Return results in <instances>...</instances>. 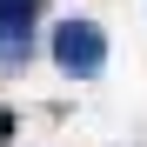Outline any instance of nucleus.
<instances>
[{
    "label": "nucleus",
    "instance_id": "nucleus-2",
    "mask_svg": "<svg viewBox=\"0 0 147 147\" xmlns=\"http://www.w3.org/2000/svg\"><path fill=\"white\" fill-rule=\"evenodd\" d=\"M47 0H0V74H20L34 60V20Z\"/></svg>",
    "mask_w": 147,
    "mask_h": 147
},
{
    "label": "nucleus",
    "instance_id": "nucleus-1",
    "mask_svg": "<svg viewBox=\"0 0 147 147\" xmlns=\"http://www.w3.org/2000/svg\"><path fill=\"white\" fill-rule=\"evenodd\" d=\"M47 54H54V67L67 74V80H100V74H107V27L74 13V20H60V27H54Z\"/></svg>",
    "mask_w": 147,
    "mask_h": 147
},
{
    "label": "nucleus",
    "instance_id": "nucleus-3",
    "mask_svg": "<svg viewBox=\"0 0 147 147\" xmlns=\"http://www.w3.org/2000/svg\"><path fill=\"white\" fill-rule=\"evenodd\" d=\"M13 127H20V114H13V107H0V147L13 140Z\"/></svg>",
    "mask_w": 147,
    "mask_h": 147
}]
</instances>
